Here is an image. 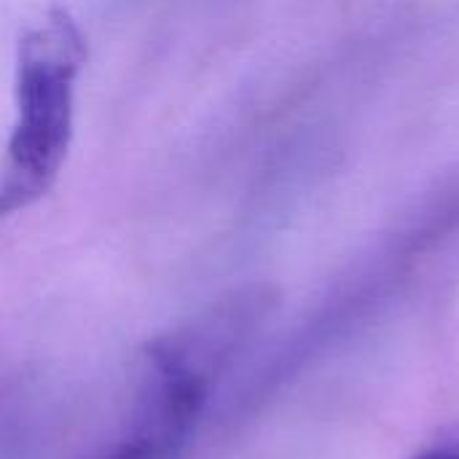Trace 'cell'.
<instances>
[{"instance_id": "obj_1", "label": "cell", "mask_w": 459, "mask_h": 459, "mask_svg": "<svg viewBox=\"0 0 459 459\" xmlns=\"http://www.w3.org/2000/svg\"><path fill=\"white\" fill-rule=\"evenodd\" d=\"M86 43L62 8L30 30L16 56V124L0 172V221L48 194L67 159L75 116V78Z\"/></svg>"}, {"instance_id": "obj_2", "label": "cell", "mask_w": 459, "mask_h": 459, "mask_svg": "<svg viewBox=\"0 0 459 459\" xmlns=\"http://www.w3.org/2000/svg\"><path fill=\"white\" fill-rule=\"evenodd\" d=\"M175 455H178L175 446H169L159 436L137 428L129 441H124L121 446H116L108 457L102 459H172Z\"/></svg>"}, {"instance_id": "obj_3", "label": "cell", "mask_w": 459, "mask_h": 459, "mask_svg": "<svg viewBox=\"0 0 459 459\" xmlns=\"http://www.w3.org/2000/svg\"><path fill=\"white\" fill-rule=\"evenodd\" d=\"M411 459H459V428L441 433Z\"/></svg>"}]
</instances>
